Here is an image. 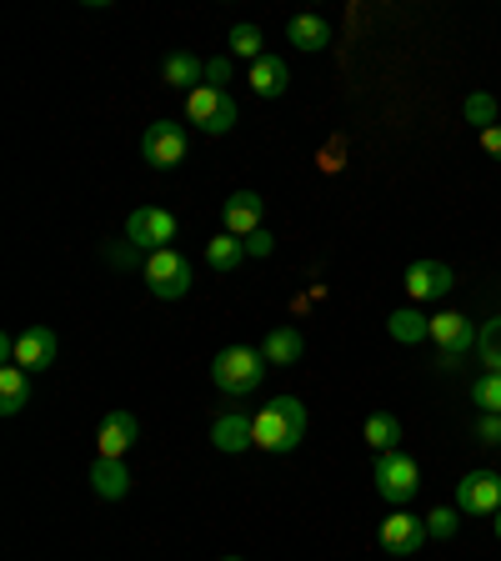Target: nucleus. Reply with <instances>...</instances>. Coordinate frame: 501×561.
<instances>
[{
    "label": "nucleus",
    "instance_id": "4468645a",
    "mask_svg": "<svg viewBox=\"0 0 501 561\" xmlns=\"http://www.w3.org/2000/svg\"><path fill=\"white\" fill-rule=\"evenodd\" d=\"M210 446L226 456H241L257 446V416H241V411H226V416H216V426H210Z\"/></svg>",
    "mask_w": 501,
    "mask_h": 561
},
{
    "label": "nucleus",
    "instance_id": "f257e3e1",
    "mask_svg": "<svg viewBox=\"0 0 501 561\" xmlns=\"http://www.w3.org/2000/svg\"><path fill=\"white\" fill-rule=\"evenodd\" d=\"M306 426H311V416H306V407L296 397H276L266 401V407L257 411V446L261 451H296V446L306 442Z\"/></svg>",
    "mask_w": 501,
    "mask_h": 561
},
{
    "label": "nucleus",
    "instance_id": "f8f14e48",
    "mask_svg": "<svg viewBox=\"0 0 501 561\" xmlns=\"http://www.w3.org/2000/svg\"><path fill=\"white\" fill-rule=\"evenodd\" d=\"M60 351V336L50 327H25L21 336H15V366H25V371H46L50 362H56Z\"/></svg>",
    "mask_w": 501,
    "mask_h": 561
},
{
    "label": "nucleus",
    "instance_id": "2f4dec72",
    "mask_svg": "<svg viewBox=\"0 0 501 561\" xmlns=\"http://www.w3.org/2000/svg\"><path fill=\"white\" fill-rule=\"evenodd\" d=\"M226 81H231V56L206 60V85H221V91H226Z\"/></svg>",
    "mask_w": 501,
    "mask_h": 561
},
{
    "label": "nucleus",
    "instance_id": "9d476101",
    "mask_svg": "<svg viewBox=\"0 0 501 561\" xmlns=\"http://www.w3.org/2000/svg\"><path fill=\"white\" fill-rule=\"evenodd\" d=\"M426 537H432V531H426V516H411V512H391L382 522V547L391 551V557H417L421 547H426Z\"/></svg>",
    "mask_w": 501,
    "mask_h": 561
},
{
    "label": "nucleus",
    "instance_id": "c9c22d12",
    "mask_svg": "<svg viewBox=\"0 0 501 561\" xmlns=\"http://www.w3.org/2000/svg\"><path fill=\"white\" fill-rule=\"evenodd\" d=\"M221 561H241V557H221Z\"/></svg>",
    "mask_w": 501,
    "mask_h": 561
},
{
    "label": "nucleus",
    "instance_id": "f03ea898",
    "mask_svg": "<svg viewBox=\"0 0 501 561\" xmlns=\"http://www.w3.org/2000/svg\"><path fill=\"white\" fill-rule=\"evenodd\" d=\"M210 381H216V391H226V397H257L261 381H266V356H261V346H226L216 362H210Z\"/></svg>",
    "mask_w": 501,
    "mask_h": 561
},
{
    "label": "nucleus",
    "instance_id": "cd10ccee",
    "mask_svg": "<svg viewBox=\"0 0 501 561\" xmlns=\"http://www.w3.org/2000/svg\"><path fill=\"white\" fill-rule=\"evenodd\" d=\"M467 121L471 126H481V130H491L497 126V101H491L487 91H471L467 95Z\"/></svg>",
    "mask_w": 501,
    "mask_h": 561
},
{
    "label": "nucleus",
    "instance_id": "6ab92c4d",
    "mask_svg": "<svg viewBox=\"0 0 501 561\" xmlns=\"http://www.w3.org/2000/svg\"><path fill=\"white\" fill-rule=\"evenodd\" d=\"M25 401H31V371L15 362L0 366V411L5 416H15V411H25Z\"/></svg>",
    "mask_w": 501,
    "mask_h": 561
},
{
    "label": "nucleus",
    "instance_id": "20e7f679",
    "mask_svg": "<svg viewBox=\"0 0 501 561\" xmlns=\"http://www.w3.org/2000/svg\"><path fill=\"white\" fill-rule=\"evenodd\" d=\"M140 276H146L151 296H161V301H181V296L191 291V261L181 256L175 245L151 251V256H146V266H140Z\"/></svg>",
    "mask_w": 501,
    "mask_h": 561
},
{
    "label": "nucleus",
    "instance_id": "7c9ffc66",
    "mask_svg": "<svg viewBox=\"0 0 501 561\" xmlns=\"http://www.w3.org/2000/svg\"><path fill=\"white\" fill-rule=\"evenodd\" d=\"M271 251H276V236H271L266 226H261L257 236H246V256H271Z\"/></svg>",
    "mask_w": 501,
    "mask_h": 561
},
{
    "label": "nucleus",
    "instance_id": "a211bd4d",
    "mask_svg": "<svg viewBox=\"0 0 501 561\" xmlns=\"http://www.w3.org/2000/svg\"><path fill=\"white\" fill-rule=\"evenodd\" d=\"M91 491L101 496V502H121L130 491V471L126 461H105V456H95V467H91Z\"/></svg>",
    "mask_w": 501,
    "mask_h": 561
},
{
    "label": "nucleus",
    "instance_id": "4be33fe9",
    "mask_svg": "<svg viewBox=\"0 0 501 561\" xmlns=\"http://www.w3.org/2000/svg\"><path fill=\"white\" fill-rule=\"evenodd\" d=\"M366 446H372L376 456H386V451H401V421L391 416V411H372L366 416Z\"/></svg>",
    "mask_w": 501,
    "mask_h": 561
},
{
    "label": "nucleus",
    "instance_id": "72a5a7b5",
    "mask_svg": "<svg viewBox=\"0 0 501 561\" xmlns=\"http://www.w3.org/2000/svg\"><path fill=\"white\" fill-rule=\"evenodd\" d=\"M111 261H116V266H130V261H136V245H121V251H116Z\"/></svg>",
    "mask_w": 501,
    "mask_h": 561
},
{
    "label": "nucleus",
    "instance_id": "6e6552de",
    "mask_svg": "<svg viewBox=\"0 0 501 561\" xmlns=\"http://www.w3.org/2000/svg\"><path fill=\"white\" fill-rule=\"evenodd\" d=\"M432 341L442 351V366H462V356H471V346H477V331L462 311H442L432 316Z\"/></svg>",
    "mask_w": 501,
    "mask_h": 561
},
{
    "label": "nucleus",
    "instance_id": "412c9836",
    "mask_svg": "<svg viewBox=\"0 0 501 561\" xmlns=\"http://www.w3.org/2000/svg\"><path fill=\"white\" fill-rule=\"evenodd\" d=\"M286 41H292L296 50H327L331 46V25L321 21V15H292Z\"/></svg>",
    "mask_w": 501,
    "mask_h": 561
},
{
    "label": "nucleus",
    "instance_id": "f704fd0d",
    "mask_svg": "<svg viewBox=\"0 0 501 561\" xmlns=\"http://www.w3.org/2000/svg\"><path fill=\"white\" fill-rule=\"evenodd\" d=\"M497 541H501V512H497Z\"/></svg>",
    "mask_w": 501,
    "mask_h": 561
},
{
    "label": "nucleus",
    "instance_id": "0eeeda50",
    "mask_svg": "<svg viewBox=\"0 0 501 561\" xmlns=\"http://www.w3.org/2000/svg\"><path fill=\"white\" fill-rule=\"evenodd\" d=\"M126 241L136 245V251H166V245L175 241V216L171 210H161V206H140V210H130V221H126Z\"/></svg>",
    "mask_w": 501,
    "mask_h": 561
},
{
    "label": "nucleus",
    "instance_id": "1a4fd4ad",
    "mask_svg": "<svg viewBox=\"0 0 501 561\" xmlns=\"http://www.w3.org/2000/svg\"><path fill=\"white\" fill-rule=\"evenodd\" d=\"M456 512L497 516L501 512V477L497 471H467V477L456 481Z\"/></svg>",
    "mask_w": 501,
    "mask_h": 561
},
{
    "label": "nucleus",
    "instance_id": "5701e85b",
    "mask_svg": "<svg viewBox=\"0 0 501 561\" xmlns=\"http://www.w3.org/2000/svg\"><path fill=\"white\" fill-rule=\"evenodd\" d=\"M241 261H246V241H241V236L221 231V236H210V241H206V266L210 271H221V276H226V271H236Z\"/></svg>",
    "mask_w": 501,
    "mask_h": 561
},
{
    "label": "nucleus",
    "instance_id": "9b49d317",
    "mask_svg": "<svg viewBox=\"0 0 501 561\" xmlns=\"http://www.w3.org/2000/svg\"><path fill=\"white\" fill-rule=\"evenodd\" d=\"M136 436H140V421L130 416V411H105L101 432H95V451H101L105 461H126V451L136 446Z\"/></svg>",
    "mask_w": 501,
    "mask_h": 561
},
{
    "label": "nucleus",
    "instance_id": "dca6fc26",
    "mask_svg": "<svg viewBox=\"0 0 501 561\" xmlns=\"http://www.w3.org/2000/svg\"><path fill=\"white\" fill-rule=\"evenodd\" d=\"M161 81L175 85V91H196V85H206V60H196L191 50H171L161 66Z\"/></svg>",
    "mask_w": 501,
    "mask_h": 561
},
{
    "label": "nucleus",
    "instance_id": "a878e982",
    "mask_svg": "<svg viewBox=\"0 0 501 561\" xmlns=\"http://www.w3.org/2000/svg\"><path fill=\"white\" fill-rule=\"evenodd\" d=\"M231 56H241V60H251V66H257V60L271 56V50H266V41H261L257 25H236V31H231Z\"/></svg>",
    "mask_w": 501,
    "mask_h": 561
},
{
    "label": "nucleus",
    "instance_id": "f3484780",
    "mask_svg": "<svg viewBox=\"0 0 501 561\" xmlns=\"http://www.w3.org/2000/svg\"><path fill=\"white\" fill-rule=\"evenodd\" d=\"M261 356H266V366H296L306 356V336L296 327H276L261 341Z\"/></svg>",
    "mask_w": 501,
    "mask_h": 561
},
{
    "label": "nucleus",
    "instance_id": "b1692460",
    "mask_svg": "<svg viewBox=\"0 0 501 561\" xmlns=\"http://www.w3.org/2000/svg\"><path fill=\"white\" fill-rule=\"evenodd\" d=\"M386 327H391V336H397L401 346H417V341L432 336V321H426L417 306H407V311H391V321H386Z\"/></svg>",
    "mask_w": 501,
    "mask_h": 561
},
{
    "label": "nucleus",
    "instance_id": "c85d7f7f",
    "mask_svg": "<svg viewBox=\"0 0 501 561\" xmlns=\"http://www.w3.org/2000/svg\"><path fill=\"white\" fill-rule=\"evenodd\" d=\"M426 531H432L436 541H446V537H456V506H436L432 516H426Z\"/></svg>",
    "mask_w": 501,
    "mask_h": 561
},
{
    "label": "nucleus",
    "instance_id": "393cba45",
    "mask_svg": "<svg viewBox=\"0 0 501 561\" xmlns=\"http://www.w3.org/2000/svg\"><path fill=\"white\" fill-rule=\"evenodd\" d=\"M477 356H481V366H487V371L501 376V316L481 321V331H477Z\"/></svg>",
    "mask_w": 501,
    "mask_h": 561
},
{
    "label": "nucleus",
    "instance_id": "bb28decb",
    "mask_svg": "<svg viewBox=\"0 0 501 561\" xmlns=\"http://www.w3.org/2000/svg\"><path fill=\"white\" fill-rule=\"evenodd\" d=\"M471 401H477L487 416H501V376L497 371H487L477 386H471Z\"/></svg>",
    "mask_w": 501,
    "mask_h": 561
},
{
    "label": "nucleus",
    "instance_id": "aec40b11",
    "mask_svg": "<svg viewBox=\"0 0 501 561\" xmlns=\"http://www.w3.org/2000/svg\"><path fill=\"white\" fill-rule=\"evenodd\" d=\"M286 85H292V70H286V60H281V56H261L257 66H251V91H257L261 101L281 95Z\"/></svg>",
    "mask_w": 501,
    "mask_h": 561
},
{
    "label": "nucleus",
    "instance_id": "39448f33",
    "mask_svg": "<svg viewBox=\"0 0 501 561\" xmlns=\"http://www.w3.org/2000/svg\"><path fill=\"white\" fill-rule=\"evenodd\" d=\"M191 151V136L181 121H151L146 136H140V156L156 165V171H175V165L186 161Z\"/></svg>",
    "mask_w": 501,
    "mask_h": 561
},
{
    "label": "nucleus",
    "instance_id": "7ed1b4c3",
    "mask_svg": "<svg viewBox=\"0 0 501 561\" xmlns=\"http://www.w3.org/2000/svg\"><path fill=\"white\" fill-rule=\"evenodd\" d=\"M186 121L196 130H206V136H226V130L241 121V111H236L231 91H221V85H196V91L186 95Z\"/></svg>",
    "mask_w": 501,
    "mask_h": 561
},
{
    "label": "nucleus",
    "instance_id": "2eb2a0df",
    "mask_svg": "<svg viewBox=\"0 0 501 561\" xmlns=\"http://www.w3.org/2000/svg\"><path fill=\"white\" fill-rule=\"evenodd\" d=\"M452 291V266L446 261H411L407 266V296L411 301H436Z\"/></svg>",
    "mask_w": 501,
    "mask_h": 561
},
{
    "label": "nucleus",
    "instance_id": "473e14b6",
    "mask_svg": "<svg viewBox=\"0 0 501 561\" xmlns=\"http://www.w3.org/2000/svg\"><path fill=\"white\" fill-rule=\"evenodd\" d=\"M481 151H487V156H497V161H501V126L481 130Z\"/></svg>",
    "mask_w": 501,
    "mask_h": 561
},
{
    "label": "nucleus",
    "instance_id": "c756f323",
    "mask_svg": "<svg viewBox=\"0 0 501 561\" xmlns=\"http://www.w3.org/2000/svg\"><path fill=\"white\" fill-rule=\"evenodd\" d=\"M477 442H481V446H501V416H487V411H481V421H477Z\"/></svg>",
    "mask_w": 501,
    "mask_h": 561
},
{
    "label": "nucleus",
    "instance_id": "423d86ee",
    "mask_svg": "<svg viewBox=\"0 0 501 561\" xmlns=\"http://www.w3.org/2000/svg\"><path fill=\"white\" fill-rule=\"evenodd\" d=\"M417 486H421V471L407 451L376 456V491H382L386 506H407L411 496H417Z\"/></svg>",
    "mask_w": 501,
    "mask_h": 561
},
{
    "label": "nucleus",
    "instance_id": "ddd939ff",
    "mask_svg": "<svg viewBox=\"0 0 501 561\" xmlns=\"http://www.w3.org/2000/svg\"><path fill=\"white\" fill-rule=\"evenodd\" d=\"M221 221H226V231L246 241V236H257L261 226H266V201H261L257 191H236L221 206Z\"/></svg>",
    "mask_w": 501,
    "mask_h": 561
}]
</instances>
